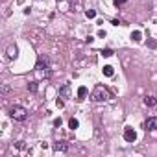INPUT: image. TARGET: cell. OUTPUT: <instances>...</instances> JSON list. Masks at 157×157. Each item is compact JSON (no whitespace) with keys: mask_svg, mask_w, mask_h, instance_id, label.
<instances>
[{"mask_svg":"<svg viewBox=\"0 0 157 157\" xmlns=\"http://www.w3.org/2000/svg\"><path fill=\"white\" fill-rule=\"evenodd\" d=\"M111 98V92L107 91V87H103V85H96L91 94V100L92 102H103V100H109Z\"/></svg>","mask_w":157,"mask_h":157,"instance_id":"6da1fadb","label":"cell"},{"mask_svg":"<svg viewBox=\"0 0 157 157\" xmlns=\"http://www.w3.org/2000/svg\"><path fill=\"white\" fill-rule=\"evenodd\" d=\"M9 117H11L15 122H24L28 118V111L22 106H15V107H11V111H9Z\"/></svg>","mask_w":157,"mask_h":157,"instance_id":"7a4b0ae2","label":"cell"},{"mask_svg":"<svg viewBox=\"0 0 157 157\" xmlns=\"http://www.w3.org/2000/svg\"><path fill=\"white\" fill-rule=\"evenodd\" d=\"M142 128L146 131H157V117H150L148 120L142 124Z\"/></svg>","mask_w":157,"mask_h":157,"instance_id":"3957f363","label":"cell"},{"mask_svg":"<svg viewBox=\"0 0 157 157\" xmlns=\"http://www.w3.org/2000/svg\"><path fill=\"white\" fill-rule=\"evenodd\" d=\"M124 139H126V142H135V139H137L135 129H133V128H126V129H124Z\"/></svg>","mask_w":157,"mask_h":157,"instance_id":"277c9868","label":"cell"},{"mask_svg":"<svg viewBox=\"0 0 157 157\" xmlns=\"http://www.w3.org/2000/svg\"><path fill=\"white\" fill-rule=\"evenodd\" d=\"M48 67H50L48 57H46V56H41V57L37 59V65H35V68H37V70H43V68H48Z\"/></svg>","mask_w":157,"mask_h":157,"instance_id":"5b68a950","label":"cell"},{"mask_svg":"<svg viewBox=\"0 0 157 157\" xmlns=\"http://www.w3.org/2000/svg\"><path fill=\"white\" fill-rule=\"evenodd\" d=\"M70 83H65V85H63L61 89H59V96L61 98H70Z\"/></svg>","mask_w":157,"mask_h":157,"instance_id":"8992f818","label":"cell"},{"mask_svg":"<svg viewBox=\"0 0 157 157\" xmlns=\"http://www.w3.org/2000/svg\"><path fill=\"white\" fill-rule=\"evenodd\" d=\"M54 152H63V153H65V152H68V142H56L54 144Z\"/></svg>","mask_w":157,"mask_h":157,"instance_id":"52a82bcc","label":"cell"},{"mask_svg":"<svg viewBox=\"0 0 157 157\" xmlns=\"http://www.w3.org/2000/svg\"><path fill=\"white\" fill-rule=\"evenodd\" d=\"M17 52H19V50H17L15 45H9V46H7V57H9V59H15V57H17Z\"/></svg>","mask_w":157,"mask_h":157,"instance_id":"ba28073f","label":"cell"},{"mask_svg":"<svg viewBox=\"0 0 157 157\" xmlns=\"http://www.w3.org/2000/svg\"><path fill=\"white\" fill-rule=\"evenodd\" d=\"M144 103H146L148 107H153L155 103H157V98H155V96H146V98H144Z\"/></svg>","mask_w":157,"mask_h":157,"instance_id":"9c48e42d","label":"cell"},{"mask_svg":"<svg viewBox=\"0 0 157 157\" xmlns=\"http://www.w3.org/2000/svg\"><path fill=\"white\" fill-rule=\"evenodd\" d=\"M113 74H115V70H113V67H111V65H106V67H103V76L111 78Z\"/></svg>","mask_w":157,"mask_h":157,"instance_id":"30bf717a","label":"cell"},{"mask_svg":"<svg viewBox=\"0 0 157 157\" xmlns=\"http://www.w3.org/2000/svg\"><path fill=\"white\" fill-rule=\"evenodd\" d=\"M131 39L135 41V43H139V41H142V33H141L139 30H135L133 33H131Z\"/></svg>","mask_w":157,"mask_h":157,"instance_id":"8fae6325","label":"cell"},{"mask_svg":"<svg viewBox=\"0 0 157 157\" xmlns=\"http://www.w3.org/2000/svg\"><path fill=\"white\" fill-rule=\"evenodd\" d=\"M85 96H87V87H80V89H78V98L83 100Z\"/></svg>","mask_w":157,"mask_h":157,"instance_id":"7c38bea8","label":"cell"},{"mask_svg":"<svg viewBox=\"0 0 157 157\" xmlns=\"http://www.w3.org/2000/svg\"><path fill=\"white\" fill-rule=\"evenodd\" d=\"M78 126H80V122H78L76 118H70V120H68V128H70V129H78Z\"/></svg>","mask_w":157,"mask_h":157,"instance_id":"4fadbf2b","label":"cell"},{"mask_svg":"<svg viewBox=\"0 0 157 157\" xmlns=\"http://www.w3.org/2000/svg\"><path fill=\"white\" fill-rule=\"evenodd\" d=\"M28 91L35 92V91H37V81H31V83H28Z\"/></svg>","mask_w":157,"mask_h":157,"instance_id":"5bb4252c","label":"cell"},{"mask_svg":"<svg viewBox=\"0 0 157 157\" xmlns=\"http://www.w3.org/2000/svg\"><path fill=\"white\" fill-rule=\"evenodd\" d=\"M102 56H103V57H111V56H113V50H111V48L102 50Z\"/></svg>","mask_w":157,"mask_h":157,"instance_id":"9a60e30c","label":"cell"},{"mask_svg":"<svg viewBox=\"0 0 157 157\" xmlns=\"http://www.w3.org/2000/svg\"><path fill=\"white\" fill-rule=\"evenodd\" d=\"M85 15H87V19H94V17H96V11H94V9H87Z\"/></svg>","mask_w":157,"mask_h":157,"instance_id":"2e32d148","label":"cell"},{"mask_svg":"<svg viewBox=\"0 0 157 157\" xmlns=\"http://www.w3.org/2000/svg\"><path fill=\"white\" fill-rule=\"evenodd\" d=\"M56 106H57V107H63V106H65V102L61 100V96H59V98L56 100Z\"/></svg>","mask_w":157,"mask_h":157,"instance_id":"e0dca14e","label":"cell"},{"mask_svg":"<svg viewBox=\"0 0 157 157\" xmlns=\"http://www.w3.org/2000/svg\"><path fill=\"white\" fill-rule=\"evenodd\" d=\"M7 92H9V85L4 83V85H2V94H7Z\"/></svg>","mask_w":157,"mask_h":157,"instance_id":"ac0fdd59","label":"cell"},{"mask_svg":"<svg viewBox=\"0 0 157 157\" xmlns=\"http://www.w3.org/2000/svg\"><path fill=\"white\" fill-rule=\"evenodd\" d=\"M113 2H115V6H122V4L128 2V0H113Z\"/></svg>","mask_w":157,"mask_h":157,"instance_id":"d6986e66","label":"cell"},{"mask_svg":"<svg viewBox=\"0 0 157 157\" xmlns=\"http://www.w3.org/2000/svg\"><path fill=\"white\" fill-rule=\"evenodd\" d=\"M54 126H56V128H59V126H61V118H56V120H54Z\"/></svg>","mask_w":157,"mask_h":157,"instance_id":"ffe728a7","label":"cell"},{"mask_svg":"<svg viewBox=\"0 0 157 157\" xmlns=\"http://www.w3.org/2000/svg\"><path fill=\"white\" fill-rule=\"evenodd\" d=\"M148 45H150V48H155V46H157V43H155V41H150Z\"/></svg>","mask_w":157,"mask_h":157,"instance_id":"44dd1931","label":"cell"}]
</instances>
